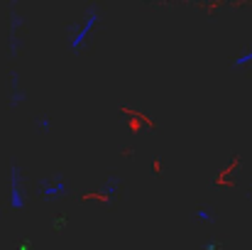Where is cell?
Returning a JSON list of instances; mask_svg holds the SVG:
<instances>
[{
  "instance_id": "6da1fadb",
  "label": "cell",
  "mask_w": 252,
  "mask_h": 250,
  "mask_svg": "<svg viewBox=\"0 0 252 250\" xmlns=\"http://www.w3.org/2000/svg\"><path fill=\"white\" fill-rule=\"evenodd\" d=\"M98 20H100V7H98V5H88L84 17L69 25V35H71V37H69V49H71L76 57L81 54V49L86 47V42H88L91 32L95 30Z\"/></svg>"
},
{
  "instance_id": "7a4b0ae2",
  "label": "cell",
  "mask_w": 252,
  "mask_h": 250,
  "mask_svg": "<svg viewBox=\"0 0 252 250\" xmlns=\"http://www.w3.org/2000/svg\"><path fill=\"white\" fill-rule=\"evenodd\" d=\"M66 191H69V184L64 181L62 174H52V177H47V179L39 181V196L47 199V201L59 199V196H64Z\"/></svg>"
},
{
  "instance_id": "3957f363",
  "label": "cell",
  "mask_w": 252,
  "mask_h": 250,
  "mask_svg": "<svg viewBox=\"0 0 252 250\" xmlns=\"http://www.w3.org/2000/svg\"><path fill=\"white\" fill-rule=\"evenodd\" d=\"M10 206L15 211L25 209V189H22V169H20V165L10 167Z\"/></svg>"
},
{
  "instance_id": "277c9868",
  "label": "cell",
  "mask_w": 252,
  "mask_h": 250,
  "mask_svg": "<svg viewBox=\"0 0 252 250\" xmlns=\"http://www.w3.org/2000/svg\"><path fill=\"white\" fill-rule=\"evenodd\" d=\"M25 25V17L17 12L15 5H10V54L17 57L22 49V39H20V27Z\"/></svg>"
},
{
  "instance_id": "5b68a950",
  "label": "cell",
  "mask_w": 252,
  "mask_h": 250,
  "mask_svg": "<svg viewBox=\"0 0 252 250\" xmlns=\"http://www.w3.org/2000/svg\"><path fill=\"white\" fill-rule=\"evenodd\" d=\"M25 101H27V91L20 88V74L12 71V74H10V106L17 108V106L25 103Z\"/></svg>"
},
{
  "instance_id": "8992f818",
  "label": "cell",
  "mask_w": 252,
  "mask_h": 250,
  "mask_svg": "<svg viewBox=\"0 0 252 250\" xmlns=\"http://www.w3.org/2000/svg\"><path fill=\"white\" fill-rule=\"evenodd\" d=\"M118 189H120V179H118L115 174L105 177V184H103V196H105V199H110V196H115V194H118Z\"/></svg>"
},
{
  "instance_id": "52a82bcc",
  "label": "cell",
  "mask_w": 252,
  "mask_h": 250,
  "mask_svg": "<svg viewBox=\"0 0 252 250\" xmlns=\"http://www.w3.org/2000/svg\"><path fill=\"white\" fill-rule=\"evenodd\" d=\"M34 130H37L39 135H47V133L52 130V118H49V115H39V118L34 120Z\"/></svg>"
},
{
  "instance_id": "ba28073f",
  "label": "cell",
  "mask_w": 252,
  "mask_h": 250,
  "mask_svg": "<svg viewBox=\"0 0 252 250\" xmlns=\"http://www.w3.org/2000/svg\"><path fill=\"white\" fill-rule=\"evenodd\" d=\"M66 226H69V218H66V214H57V216L52 218V231H54V233H62V231H66Z\"/></svg>"
},
{
  "instance_id": "9c48e42d",
  "label": "cell",
  "mask_w": 252,
  "mask_h": 250,
  "mask_svg": "<svg viewBox=\"0 0 252 250\" xmlns=\"http://www.w3.org/2000/svg\"><path fill=\"white\" fill-rule=\"evenodd\" d=\"M203 250H223V241L220 238H206L203 241Z\"/></svg>"
},
{
  "instance_id": "30bf717a",
  "label": "cell",
  "mask_w": 252,
  "mask_h": 250,
  "mask_svg": "<svg viewBox=\"0 0 252 250\" xmlns=\"http://www.w3.org/2000/svg\"><path fill=\"white\" fill-rule=\"evenodd\" d=\"M196 218H198V221H206V223H213V221H216L211 209H198V211H196Z\"/></svg>"
},
{
  "instance_id": "8fae6325",
  "label": "cell",
  "mask_w": 252,
  "mask_h": 250,
  "mask_svg": "<svg viewBox=\"0 0 252 250\" xmlns=\"http://www.w3.org/2000/svg\"><path fill=\"white\" fill-rule=\"evenodd\" d=\"M252 62V49H248V52H243L235 62H233V67H245V64H250Z\"/></svg>"
},
{
  "instance_id": "7c38bea8",
  "label": "cell",
  "mask_w": 252,
  "mask_h": 250,
  "mask_svg": "<svg viewBox=\"0 0 252 250\" xmlns=\"http://www.w3.org/2000/svg\"><path fill=\"white\" fill-rule=\"evenodd\" d=\"M15 248H17V250H34V243H32L30 238H25V241H20Z\"/></svg>"
},
{
  "instance_id": "4fadbf2b",
  "label": "cell",
  "mask_w": 252,
  "mask_h": 250,
  "mask_svg": "<svg viewBox=\"0 0 252 250\" xmlns=\"http://www.w3.org/2000/svg\"><path fill=\"white\" fill-rule=\"evenodd\" d=\"M250 199H252V181H250Z\"/></svg>"
}]
</instances>
